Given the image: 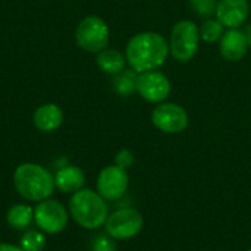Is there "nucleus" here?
<instances>
[{
  "label": "nucleus",
  "instance_id": "nucleus-1",
  "mask_svg": "<svg viewBox=\"0 0 251 251\" xmlns=\"http://www.w3.org/2000/svg\"><path fill=\"white\" fill-rule=\"evenodd\" d=\"M169 56V41L159 32L135 34L126 44L125 57L137 74L160 68Z\"/></svg>",
  "mask_w": 251,
  "mask_h": 251
},
{
  "label": "nucleus",
  "instance_id": "nucleus-2",
  "mask_svg": "<svg viewBox=\"0 0 251 251\" xmlns=\"http://www.w3.org/2000/svg\"><path fill=\"white\" fill-rule=\"evenodd\" d=\"M13 184L22 199L34 203L50 199L56 188L50 171L37 163L19 165L13 172Z\"/></svg>",
  "mask_w": 251,
  "mask_h": 251
},
{
  "label": "nucleus",
  "instance_id": "nucleus-3",
  "mask_svg": "<svg viewBox=\"0 0 251 251\" xmlns=\"http://www.w3.org/2000/svg\"><path fill=\"white\" fill-rule=\"evenodd\" d=\"M71 218L85 229H99L109 218L106 200L96 191L82 188L72 194L69 200Z\"/></svg>",
  "mask_w": 251,
  "mask_h": 251
},
{
  "label": "nucleus",
  "instance_id": "nucleus-4",
  "mask_svg": "<svg viewBox=\"0 0 251 251\" xmlns=\"http://www.w3.org/2000/svg\"><path fill=\"white\" fill-rule=\"evenodd\" d=\"M199 44H200V31L193 21L184 19V21H178L174 25L169 38V53L176 62L181 63L190 62L196 56L199 50Z\"/></svg>",
  "mask_w": 251,
  "mask_h": 251
},
{
  "label": "nucleus",
  "instance_id": "nucleus-5",
  "mask_svg": "<svg viewBox=\"0 0 251 251\" xmlns=\"http://www.w3.org/2000/svg\"><path fill=\"white\" fill-rule=\"evenodd\" d=\"M144 226L143 215L132 207H122L109 215L104 228L106 234L116 241H126L137 237Z\"/></svg>",
  "mask_w": 251,
  "mask_h": 251
},
{
  "label": "nucleus",
  "instance_id": "nucleus-6",
  "mask_svg": "<svg viewBox=\"0 0 251 251\" xmlns=\"http://www.w3.org/2000/svg\"><path fill=\"white\" fill-rule=\"evenodd\" d=\"M109 26L99 16H87L76 26V44L90 53H100L109 44Z\"/></svg>",
  "mask_w": 251,
  "mask_h": 251
},
{
  "label": "nucleus",
  "instance_id": "nucleus-7",
  "mask_svg": "<svg viewBox=\"0 0 251 251\" xmlns=\"http://www.w3.org/2000/svg\"><path fill=\"white\" fill-rule=\"evenodd\" d=\"M69 221L68 209L57 200L47 199L40 201L34 209V222L40 231L49 235L62 232Z\"/></svg>",
  "mask_w": 251,
  "mask_h": 251
},
{
  "label": "nucleus",
  "instance_id": "nucleus-8",
  "mask_svg": "<svg viewBox=\"0 0 251 251\" xmlns=\"http://www.w3.org/2000/svg\"><path fill=\"white\" fill-rule=\"evenodd\" d=\"M151 124L162 132L179 134L188 126V113L176 103H159L151 112Z\"/></svg>",
  "mask_w": 251,
  "mask_h": 251
},
{
  "label": "nucleus",
  "instance_id": "nucleus-9",
  "mask_svg": "<svg viewBox=\"0 0 251 251\" xmlns=\"http://www.w3.org/2000/svg\"><path fill=\"white\" fill-rule=\"evenodd\" d=\"M128 185L129 176L126 169H122L116 165L106 166L97 176V193L106 201H116L122 199L128 190Z\"/></svg>",
  "mask_w": 251,
  "mask_h": 251
},
{
  "label": "nucleus",
  "instance_id": "nucleus-10",
  "mask_svg": "<svg viewBox=\"0 0 251 251\" xmlns=\"http://www.w3.org/2000/svg\"><path fill=\"white\" fill-rule=\"evenodd\" d=\"M171 81L160 71H146L137 76V93L150 103H163L171 94Z\"/></svg>",
  "mask_w": 251,
  "mask_h": 251
},
{
  "label": "nucleus",
  "instance_id": "nucleus-11",
  "mask_svg": "<svg viewBox=\"0 0 251 251\" xmlns=\"http://www.w3.org/2000/svg\"><path fill=\"white\" fill-rule=\"evenodd\" d=\"M249 12L247 0H218L216 19L228 29L240 28L247 21Z\"/></svg>",
  "mask_w": 251,
  "mask_h": 251
},
{
  "label": "nucleus",
  "instance_id": "nucleus-12",
  "mask_svg": "<svg viewBox=\"0 0 251 251\" xmlns=\"http://www.w3.org/2000/svg\"><path fill=\"white\" fill-rule=\"evenodd\" d=\"M219 41H221V44H219L221 54L228 62L241 60L247 54V50L250 49L246 32L238 28L225 31Z\"/></svg>",
  "mask_w": 251,
  "mask_h": 251
},
{
  "label": "nucleus",
  "instance_id": "nucleus-13",
  "mask_svg": "<svg viewBox=\"0 0 251 251\" xmlns=\"http://www.w3.org/2000/svg\"><path fill=\"white\" fill-rule=\"evenodd\" d=\"M32 122L37 129L43 132L56 131L63 122V112L54 103H46L35 109L32 115Z\"/></svg>",
  "mask_w": 251,
  "mask_h": 251
},
{
  "label": "nucleus",
  "instance_id": "nucleus-14",
  "mask_svg": "<svg viewBox=\"0 0 251 251\" xmlns=\"http://www.w3.org/2000/svg\"><path fill=\"white\" fill-rule=\"evenodd\" d=\"M85 184V175L84 171L78 166L68 165L60 168L54 175V185L59 191L66 194H74L79 190H82Z\"/></svg>",
  "mask_w": 251,
  "mask_h": 251
},
{
  "label": "nucleus",
  "instance_id": "nucleus-15",
  "mask_svg": "<svg viewBox=\"0 0 251 251\" xmlns=\"http://www.w3.org/2000/svg\"><path fill=\"white\" fill-rule=\"evenodd\" d=\"M97 66L109 75H118L125 69L126 65V57L115 49H104L101 50L97 57H96Z\"/></svg>",
  "mask_w": 251,
  "mask_h": 251
},
{
  "label": "nucleus",
  "instance_id": "nucleus-16",
  "mask_svg": "<svg viewBox=\"0 0 251 251\" xmlns=\"http://www.w3.org/2000/svg\"><path fill=\"white\" fill-rule=\"evenodd\" d=\"M6 222L13 229H26L34 222V209L29 204H13L6 213Z\"/></svg>",
  "mask_w": 251,
  "mask_h": 251
},
{
  "label": "nucleus",
  "instance_id": "nucleus-17",
  "mask_svg": "<svg viewBox=\"0 0 251 251\" xmlns=\"http://www.w3.org/2000/svg\"><path fill=\"white\" fill-rule=\"evenodd\" d=\"M137 76L138 74L134 69H124L118 75H115L113 79V90L116 94L122 97H128L137 91Z\"/></svg>",
  "mask_w": 251,
  "mask_h": 251
},
{
  "label": "nucleus",
  "instance_id": "nucleus-18",
  "mask_svg": "<svg viewBox=\"0 0 251 251\" xmlns=\"http://www.w3.org/2000/svg\"><path fill=\"white\" fill-rule=\"evenodd\" d=\"M19 247L24 251H44L46 235L40 229H28L19 238Z\"/></svg>",
  "mask_w": 251,
  "mask_h": 251
},
{
  "label": "nucleus",
  "instance_id": "nucleus-19",
  "mask_svg": "<svg viewBox=\"0 0 251 251\" xmlns=\"http://www.w3.org/2000/svg\"><path fill=\"white\" fill-rule=\"evenodd\" d=\"M200 31V40L206 43H216L222 38L225 32V26L218 19H207L199 26Z\"/></svg>",
  "mask_w": 251,
  "mask_h": 251
},
{
  "label": "nucleus",
  "instance_id": "nucleus-20",
  "mask_svg": "<svg viewBox=\"0 0 251 251\" xmlns=\"http://www.w3.org/2000/svg\"><path fill=\"white\" fill-rule=\"evenodd\" d=\"M190 4L200 16H210L216 13L218 0H190Z\"/></svg>",
  "mask_w": 251,
  "mask_h": 251
},
{
  "label": "nucleus",
  "instance_id": "nucleus-21",
  "mask_svg": "<svg viewBox=\"0 0 251 251\" xmlns=\"http://www.w3.org/2000/svg\"><path fill=\"white\" fill-rule=\"evenodd\" d=\"M112 237L106 235H99L91 246V251H118V246Z\"/></svg>",
  "mask_w": 251,
  "mask_h": 251
},
{
  "label": "nucleus",
  "instance_id": "nucleus-22",
  "mask_svg": "<svg viewBox=\"0 0 251 251\" xmlns=\"http://www.w3.org/2000/svg\"><path fill=\"white\" fill-rule=\"evenodd\" d=\"M134 162H135V157H134L132 151L128 149H121L115 156V165L122 168V169L131 168L134 165Z\"/></svg>",
  "mask_w": 251,
  "mask_h": 251
},
{
  "label": "nucleus",
  "instance_id": "nucleus-23",
  "mask_svg": "<svg viewBox=\"0 0 251 251\" xmlns=\"http://www.w3.org/2000/svg\"><path fill=\"white\" fill-rule=\"evenodd\" d=\"M0 251H24L19 246L9 244V243H0Z\"/></svg>",
  "mask_w": 251,
  "mask_h": 251
},
{
  "label": "nucleus",
  "instance_id": "nucleus-24",
  "mask_svg": "<svg viewBox=\"0 0 251 251\" xmlns=\"http://www.w3.org/2000/svg\"><path fill=\"white\" fill-rule=\"evenodd\" d=\"M246 37H247V41H249V47H251V24L246 28Z\"/></svg>",
  "mask_w": 251,
  "mask_h": 251
},
{
  "label": "nucleus",
  "instance_id": "nucleus-25",
  "mask_svg": "<svg viewBox=\"0 0 251 251\" xmlns=\"http://www.w3.org/2000/svg\"><path fill=\"white\" fill-rule=\"evenodd\" d=\"M249 251H251V249H250V250H249Z\"/></svg>",
  "mask_w": 251,
  "mask_h": 251
}]
</instances>
